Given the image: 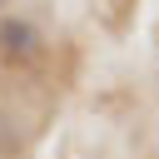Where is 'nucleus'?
I'll list each match as a JSON object with an SVG mask.
<instances>
[{"instance_id":"obj_1","label":"nucleus","mask_w":159,"mask_h":159,"mask_svg":"<svg viewBox=\"0 0 159 159\" xmlns=\"http://www.w3.org/2000/svg\"><path fill=\"white\" fill-rule=\"evenodd\" d=\"M40 55H45V35H40L30 20L5 15V20H0V60H5L10 70H30Z\"/></svg>"},{"instance_id":"obj_2","label":"nucleus","mask_w":159,"mask_h":159,"mask_svg":"<svg viewBox=\"0 0 159 159\" xmlns=\"http://www.w3.org/2000/svg\"><path fill=\"white\" fill-rule=\"evenodd\" d=\"M0 5H5V0H0Z\"/></svg>"}]
</instances>
